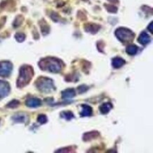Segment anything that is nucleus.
Returning a JSON list of instances; mask_svg holds the SVG:
<instances>
[{
    "label": "nucleus",
    "mask_w": 153,
    "mask_h": 153,
    "mask_svg": "<svg viewBox=\"0 0 153 153\" xmlns=\"http://www.w3.org/2000/svg\"><path fill=\"white\" fill-rule=\"evenodd\" d=\"M113 108V105L111 102H106L102 104L100 107V111L102 114H107Z\"/></svg>",
    "instance_id": "ddd939ff"
},
{
    "label": "nucleus",
    "mask_w": 153,
    "mask_h": 153,
    "mask_svg": "<svg viewBox=\"0 0 153 153\" xmlns=\"http://www.w3.org/2000/svg\"><path fill=\"white\" fill-rule=\"evenodd\" d=\"M88 89H89V88H88V85H79L78 87V92L80 94H83V93H85V92H87L88 91Z\"/></svg>",
    "instance_id": "4be33fe9"
},
{
    "label": "nucleus",
    "mask_w": 153,
    "mask_h": 153,
    "mask_svg": "<svg viewBox=\"0 0 153 153\" xmlns=\"http://www.w3.org/2000/svg\"><path fill=\"white\" fill-rule=\"evenodd\" d=\"M126 64V62L124 59L119 57H114V58L112 59V61H111V65L114 68H121Z\"/></svg>",
    "instance_id": "9b49d317"
},
{
    "label": "nucleus",
    "mask_w": 153,
    "mask_h": 153,
    "mask_svg": "<svg viewBox=\"0 0 153 153\" xmlns=\"http://www.w3.org/2000/svg\"><path fill=\"white\" fill-rule=\"evenodd\" d=\"M85 29L87 32L91 33L93 34L96 33L100 29V26L98 25L93 24V23H89V24H86L85 26Z\"/></svg>",
    "instance_id": "4468645a"
},
{
    "label": "nucleus",
    "mask_w": 153,
    "mask_h": 153,
    "mask_svg": "<svg viewBox=\"0 0 153 153\" xmlns=\"http://www.w3.org/2000/svg\"><path fill=\"white\" fill-rule=\"evenodd\" d=\"M76 95L74 88H67L62 92V98L63 100H68L73 98Z\"/></svg>",
    "instance_id": "6e6552de"
},
{
    "label": "nucleus",
    "mask_w": 153,
    "mask_h": 153,
    "mask_svg": "<svg viewBox=\"0 0 153 153\" xmlns=\"http://www.w3.org/2000/svg\"><path fill=\"white\" fill-rule=\"evenodd\" d=\"M115 35L121 42L124 43L131 42L134 38V33L126 28H119L115 31Z\"/></svg>",
    "instance_id": "20e7f679"
},
{
    "label": "nucleus",
    "mask_w": 153,
    "mask_h": 153,
    "mask_svg": "<svg viewBox=\"0 0 153 153\" xmlns=\"http://www.w3.org/2000/svg\"><path fill=\"white\" fill-rule=\"evenodd\" d=\"M39 66L43 71L57 73L62 71L64 64L59 59L55 57H47L39 62Z\"/></svg>",
    "instance_id": "f257e3e1"
},
{
    "label": "nucleus",
    "mask_w": 153,
    "mask_h": 153,
    "mask_svg": "<svg viewBox=\"0 0 153 153\" xmlns=\"http://www.w3.org/2000/svg\"><path fill=\"white\" fill-rule=\"evenodd\" d=\"M36 87L42 93L48 94L55 91V86L54 81L49 78L46 77H40L35 83Z\"/></svg>",
    "instance_id": "7ed1b4c3"
},
{
    "label": "nucleus",
    "mask_w": 153,
    "mask_h": 153,
    "mask_svg": "<svg viewBox=\"0 0 153 153\" xmlns=\"http://www.w3.org/2000/svg\"><path fill=\"white\" fill-rule=\"evenodd\" d=\"M126 51L129 55H135L138 51V47L135 45H130L127 47Z\"/></svg>",
    "instance_id": "dca6fc26"
},
{
    "label": "nucleus",
    "mask_w": 153,
    "mask_h": 153,
    "mask_svg": "<svg viewBox=\"0 0 153 153\" xmlns=\"http://www.w3.org/2000/svg\"><path fill=\"white\" fill-rule=\"evenodd\" d=\"M26 104L27 107L36 108L41 106L42 104V101L39 98H28L26 101Z\"/></svg>",
    "instance_id": "1a4fd4ad"
},
{
    "label": "nucleus",
    "mask_w": 153,
    "mask_h": 153,
    "mask_svg": "<svg viewBox=\"0 0 153 153\" xmlns=\"http://www.w3.org/2000/svg\"><path fill=\"white\" fill-rule=\"evenodd\" d=\"M75 150H76V147H75L68 146L56 151V152H75Z\"/></svg>",
    "instance_id": "a211bd4d"
},
{
    "label": "nucleus",
    "mask_w": 153,
    "mask_h": 153,
    "mask_svg": "<svg viewBox=\"0 0 153 153\" xmlns=\"http://www.w3.org/2000/svg\"><path fill=\"white\" fill-rule=\"evenodd\" d=\"M100 137V133L97 131H90V132L85 133L83 135V140L84 142H89L91 140H95Z\"/></svg>",
    "instance_id": "0eeeda50"
},
{
    "label": "nucleus",
    "mask_w": 153,
    "mask_h": 153,
    "mask_svg": "<svg viewBox=\"0 0 153 153\" xmlns=\"http://www.w3.org/2000/svg\"><path fill=\"white\" fill-rule=\"evenodd\" d=\"M13 69V65L8 61L0 62V76L8 77L11 73Z\"/></svg>",
    "instance_id": "39448f33"
},
{
    "label": "nucleus",
    "mask_w": 153,
    "mask_h": 153,
    "mask_svg": "<svg viewBox=\"0 0 153 153\" xmlns=\"http://www.w3.org/2000/svg\"><path fill=\"white\" fill-rule=\"evenodd\" d=\"M34 75L33 68L29 65H23L20 68L17 87L23 88L29 83Z\"/></svg>",
    "instance_id": "f03ea898"
},
{
    "label": "nucleus",
    "mask_w": 153,
    "mask_h": 153,
    "mask_svg": "<svg viewBox=\"0 0 153 153\" xmlns=\"http://www.w3.org/2000/svg\"><path fill=\"white\" fill-rule=\"evenodd\" d=\"M78 75L76 74V73H70L66 76L65 80L67 82H75L78 80Z\"/></svg>",
    "instance_id": "f3484780"
},
{
    "label": "nucleus",
    "mask_w": 153,
    "mask_h": 153,
    "mask_svg": "<svg viewBox=\"0 0 153 153\" xmlns=\"http://www.w3.org/2000/svg\"><path fill=\"white\" fill-rule=\"evenodd\" d=\"M20 105V102L17 100H13L12 101H11L9 103L6 105V107L11 108V109H14V108H17Z\"/></svg>",
    "instance_id": "aec40b11"
},
{
    "label": "nucleus",
    "mask_w": 153,
    "mask_h": 153,
    "mask_svg": "<svg viewBox=\"0 0 153 153\" xmlns=\"http://www.w3.org/2000/svg\"><path fill=\"white\" fill-rule=\"evenodd\" d=\"M12 119L15 122H17V123H23V122H25V121H26V117H25L24 115L18 114L13 116Z\"/></svg>",
    "instance_id": "6ab92c4d"
},
{
    "label": "nucleus",
    "mask_w": 153,
    "mask_h": 153,
    "mask_svg": "<svg viewBox=\"0 0 153 153\" xmlns=\"http://www.w3.org/2000/svg\"><path fill=\"white\" fill-rule=\"evenodd\" d=\"M10 85L8 83L0 80V100L4 98L9 94Z\"/></svg>",
    "instance_id": "423d86ee"
},
{
    "label": "nucleus",
    "mask_w": 153,
    "mask_h": 153,
    "mask_svg": "<svg viewBox=\"0 0 153 153\" xmlns=\"http://www.w3.org/2000/svg\"><path fill=\"white\" fill-rule=\"evenodd\" d=\"M138 41L140 44L143 45H146L150 42V37L145 32H142L138 37Z\"/></svg>",
    "instance_id": "f8f14e48"
},
{
    "label": "nucleus",
    "mask_w": 153,
    "mask_h": 153,
    "mask_svg": "<svg viewBox=\"0 0 153 153\" xmlns=\"http://www.w3.org/2000/svg\"><path fill=\"white\" fill-rule=\"evenodd\" d=\"M148 28V30H150L151 33H153V31H152V22L150 23V24L149 25L148 28Z\"/></svg>",
    "instance_id": "393cba45"
},
{
    "label": "nucleus",
    "mask_w": 153,
    "mask_h": 153,
    "mask_svg": "<svg viewBox=\"0 0 153 153\" xmlns=\"http://www.w3.org/2000/svg\"><path fill=\"white\" fill-rule=\"evenodd\" d=\"M61 117L64 119L66 121H71L75 117L74 114L71 111H62L60 114Z\"/></svg>",
    "instance_id": "2eb2a0df"
},
{
    "label": "nucleus",
    "mask_w": 153,
    "mask_h": 153,
    "mask_svg": "<svg viewBox=\"0 0 153 153\" xmlns=\"http://www.w3.org/2000/svg\"><path fill=\"white\" fill-rule=\"evenodd\" d=\"M106 7H107V9L108 10V11L111 12V13H115L117 11V8L115 7L114 6H111V5H105Z\"/></svg>",
    "instance_id": "b1692460"
},
{
    "label": "nucleus",
    "mask_w": 153,
    "mask_h": 153,
    "mask_svg": "<svg viewBox=\"0 0 153 153\" xmlns=\"http://www.w3.org/2000/svg\"><path fill=\"white\" fill-rule=\"evenodd\" d=\"M82 110L80 112V116L85 117V116H91L93 114V108L88 104H82Z\"/></svg>",
    "instance_id": "9d476101"
},
{
    "label": "nucleus",
    "mask_w": 153,
    "mask_h": 153,
    "mask_svg": "<svg viewBox=\"0 0 153 153\" xmlns=\"http://www.w3.org/2000/svg\"><path fill=\"white\" fill-rule=\"evenodd\" d=\"M15 37H16V39H17V40L18 41V42H23V40H24L25 37H25L24 34H23V33H17V35H16Z\"/></svg>",
    "instance_id": "5701e85b"
},
{
    "label": "nucleus",
    "mask_w": 153,
    "mask_h": 153,
    "mask_svg": "<svg viewBox=\"0 0 153 153\" xmlns=\"http://www.w3.org/2000/svg\"><path fill=\"white\" fill-rule=\"evenodd\" d=\"M37 121L41 124H45L47 122V117L46 116V115L45 114H40L39 115L38 117H37Z\"/></svg>",
    "instance_id": "412c9836"
}]
</instances>
